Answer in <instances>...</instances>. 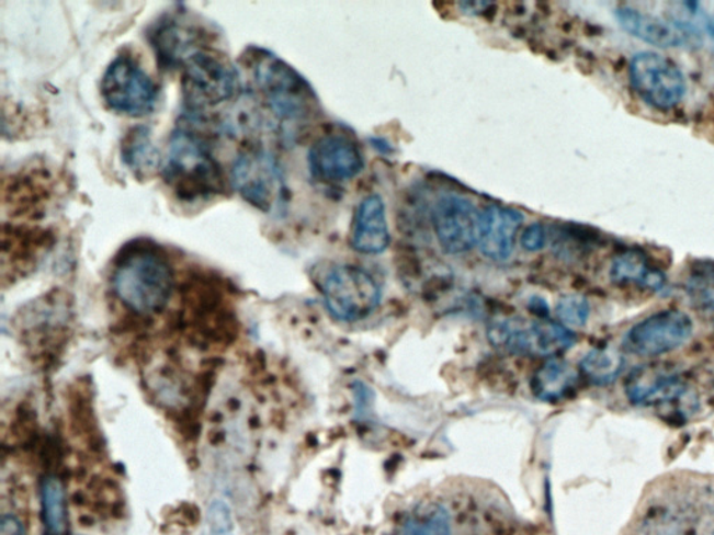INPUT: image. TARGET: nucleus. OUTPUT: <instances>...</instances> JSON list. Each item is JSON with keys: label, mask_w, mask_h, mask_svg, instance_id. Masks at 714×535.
I'll list each match as a JSON object with an SVG mask.
<instances>
[{"label": "nucleus", "mask_w": 714, "mask_h": 535, "mask_svg": "<svg viewBox=\"0 0 714 535\" xmlns=\"http://www.w3.org/2000/svg\"><path fill=\"white\" fill-rule=\"evenodd\" d=\"M163 179L179 198L197 201L224 193V172L203 137L179 128L169 143Z\"/></svg>", "instance_id": "f257e3e1"}, {"label": "nucleus", "mask_w": 714, "mask_h": 535, "mask_svg": "<svg viewBox=\"0 0 714 535\" xmlns=\"http://www.w3.org/2000/svg\"><path fill=\"white\" fill-rule=\"evenodd\" d=\"M112 282L123 305L140 316L161 312L173 292L171 265L166 257L147 247L122 257Z\"/></svg>", "instance_id": "f03ea898"}, {"label": "nucleus", "mask_w": 714, "mask_h": 535, "mask_svg": "<svg viewBox=\"0 0 714 535\" xmlns=\"http://www.w3.org/2000/svg\"><path fill=\"white\" fill-rule=\"evenodd\" d=\"M251 73L257 91L282 123L307 119L315 111L317 100L311 87L279 56L256 50Z\"/></svg>", "instance_id": "7ed1b4c3"}, {"label": "nucleus", "mask_w": 714, "mask_h": 535, "mask_svg": "<svg viewBox=\"0 0 714 535\" xmlns=\"http://www.w3.org/2000/svg\"><path fill=\"white\" fill-rule=\"evenodd\" d=\"M389 535H521L501 513L464 512L450 503L423 502L408 513Z\"/></svg>", "instance_id": "20e7f679"}, {"label": "nucleus", "mask_w": 714, "mask_h": 535, "mask_svg": "<svg viewBox=\"0 0 714 535\" xmlns=\"http://www.w3.org/2000/svg\"><path fill=\"white\" fill-rule=\"evenodd\" d=\"M639 535H714V492L706 488L675 490L651 502Z\"/></svg>", "instance_id": "39448f33"}, {"label": "nucleus", "mask_w": 714, "mask_h": 535, "mask_svg": "<svg viewBox=\"0 0 714 535\" xmlns=\"http://www.w3.org/2000/svg\"><path fill=\"white\" fill-rule=\"evenodd\" d=\"M626 398L638 408L659 411L669 421L684 423L700 400L695 390L675 369L662 364L642 365L625 379Z\"/></svg>", "instance_id": "423d86ee"}, {"label": "nucleus", "mask_w": 714, "mask_h": 535, "mask_svg": "<svg viewBox=\"0 0 714 535\" xmlns=\"http://www.w3.org/2000/svg\"><path fill=\"white\" fill-rule=\"evenodd\" d=\"M328 311L338 321H361L376 310L382 291L373 276L358 266L336 265L318 276Z\"/></svg>", "instance_id": "0eeeda50"}, {"label": "nucleus", "mask_w": 714, "mask_h": 535, "mask_svg": "<svg viewBox=\"0 0 714 535\" xmlns=\"http://www.w3.org/2000/svg\"><path fill=\"white\" fill-rule=\"evenodd\" d=\"M492 346L518 356L556 357L577 342L571 329L552 321H528L510 318L489 327Z\"/></svg>", "instance_id": "6e6552de"}, {"label": "nucleus", "mask_w": 714, "mask_h": 535, "mask_svg": "<svg viewBox=\"0 0 714 535\" xmlns=\"http://www.w3.org/2000/svg\"><path fill=\"white\" fill-rule=\"evenodd\" d=\"M182 87L192 110H205L233 100L240 90L235 67L220 56L199 50L184 61Z\"/></svg>", "instance_id": "1a4fd4ad"}, {"label": "nucleus", "mask_w": 714, "mask_h": 535, "mask_svg": "<svg viewBox=\"0 0 714 535\" xmlns=\"http://www.w3.org/2000/svg\"><path fill=\"white\" fill-rule=\"evenodd\" d=\"M101 94L121 115L143 117L156 110L158 91L150 76L131 56H117L102 77Z\"/></svg>", "instance_id": "9d476101"}, {"label": "nucleus", "mask_w": 714, "mask_h": 535, "mask_svg": "<svg viewBox=\"0 0 714 535\" xmlns=\"http://www.w3.org/2000/svg\"><path fill=\"white\" fill-rule=\"evenodd\" d=\"M632 89L645 104L657 111H671L687 94V80L680 67L656 53L636 54L630 64Z\"/></svg>", "instance_id": "9b49d317"}, {"label": "nucleus", "mask_w": 714, "mask_h": 535, "mask_svg": "<svg viewBox=\"0 0 714 535\" xmlns=\"http://www.w3.org/2000/svg\"><path fill=\"white\" fill-rule=\"evenodd\" d=\"M230 182L254 208L271 213L284 197L285 186L276 159L263 148L240 152L230 169Z\"/></svg>", "instance_id": "f8f14e48"}, {"label": "nucleus", "mask_w": 714, "mask_h": 535, "mask_svg": "<svg viewBox=\"0 0 714 535\" xmlns=\"http://www.w3.org/2000/svg\"><path fill=\"white\" fill-rule=\"evenodd\" d=\"M693 323L685 312L662 310L635 323L625 334L626 352L642 357L661 356L675 352L690 341Z\"/></svg>", "instance_id": "ddd939ff"}, {"label": "nucleus", "mask_w": 714, "mask_h": 535, "mask_svg": "<svg viewBox=\"0 0 714 535\" xmlns=\"http://www.w3.org/2000/svg\"><path fill=\"white\" fill-rule=\"evenodd\" d=\"M437 239L449 254H462L479 244L481 214L469 200L445 195L433 209Z\"/></svg>", "instance_id": "4468645a"}, {"label": "nucleus", "mask_w": 714, "mask_h": 535, "mask_svg": "<svg viewBox=\"0 0 714 535\" xmlns=\"http://www.w3.org/2000/svg\"><path fill=\"white\" fill-rule=\"evenodd\" d=\"M308 167L316 179L336 183L358 177L363 171L364 161L356 144L348 137L330 134L313 144Z\"/></svg>", "instance_id": "2eb2a0df"}, {"label": "nucleus", "mask_w": 714, "mask_h": 535, "mask_svg": "<svg viewBox=\"0 0 714 535\" xmlns=\"http://www.w3.org/2000/svg\"><path fill=\"white\" fill-rule=\"evenodd\" d=\"M200 41L202 35L197 29L177 15L159 20L151 31V44L157 58L166 67H182L190 56L203 50L199 46Z\"/></svg>", "instance_id": "dca6fc26"}, {"label": "nucleus", "mask_w": 714, "mask_h": 535, "mask_svg": "<svg viewBox=\"0 0 714 535\" xmlns=\"http://www.w3.org/2000/svg\"><path fill=\"white\" fill-rule=\"evenodd\" d=\"M523 215L517 209L490 205L481 214L479 247L483 255L495 261L510 259Z\"/></svg>", "instance_id": "f3484780"}, {"label": "nucleus", "mask_w": 714, "mask_h": 535, "mask_svg": "<svg viewBox=\"0 0 714 535\" xmlns=\"http://www.w3.org/2000/svg\"><path fill=\"white\" fill-rule=\"evenodd\" d=\"M351 243L362 254H379L389 244L384 201L373 194L362 200L352 224Z\"/></svg>", "instance_id": "a211bd4d"}, {"label": "nucleus", "mask_w": 714, "mask_h": 535, "mask_svg": "<svg viewBox=\"0 0 714 535\" xmlns=\"http://www.w3.org/2000/svg\"><path fill=\"white\" fill-rule=\"evenodd\" d=\"M615 18L621 27L632 37L659 48H677L688 41L687 31L680 25L656 18L654 14L641 12L638 9L623 7L616 9Z\"/></svg>", "instance_id": "6ab92c4d"}, {"label": "nucleus", "mask_w": 714, "mask_h": 535, "mask_svg": "<svg viewBox=\"0 0 714 535\" xmlns=\"http://www.w3.org/2000/svg\"><path fill=\"white\" fill-rule=\"evenodd\" d=\"M610 277L615 285L623 287L634 286L656 293L666 287V275L638 249L624 250L616 255L610 268Z\"/></svg>", "instance_id": "aec40b11"}, {"label": "nucleus", "mask_w": 714, "mask_h": 535, "mask_svg": "<svg viewBox=\"0 0 714 535\" xmlns=\"http://www.w3.org/2000/svg\"><path fill=\"white\" fill-rule=\"evenodd\" d=\"M577 380L578 374L571 364L553 357L533 375L532 389L541 400L559 401L573 392Z\"/></svg>", "instance_id": "412c9836"}, {"label": "nucleus", "mask_w": 714, "mask_h": 535, "mask_svg": "<svg viewBox=\"0 0 714 535\" xmlns=\"http://www.w3.org/2000/svg\"><path fill=\"white\" fill-rule=\"evenodd\" d=\"M41 512L46 535L68 534V499L59 477L46 476L41 482Z\"/></svg>", "instance_id": "4be33fe9"}, {"label": "nucleus", "mask_w": 714, "mask_h": 535, "mask_svg": "<svg viewBox=\"0 0 714 535\" xmlns=\"http://www.w3.org/2000/svg\"><path fill=\"white\" fill-rule=\"evenodd\" d=\"M122 158L137 174L151 173L158 167V149L150 128L137 126L126 134L122 143Z\"/></svg>", "instance_id": "5701e85b"}, {"label": "nucleus", "mask_w": 714, "mask_h": 535, "mask_svg": "<svg viewBox=\"0 0 714 535\" xmlns=\"http://www.w3.org/2000/svg\"><path fill=\"white\" fill-rule=\"evenodd\" d=\"M624 364V356L619 350L603 346L590 350L580 363V369L590 383L604 387L619 378Z\"/></svg>", "instance_id": "b1692460"}, {"label": "nucleus", "mask_w": 714, "mask_h": 535, "mask_svg": "<svg viewBox=\"0 0 714 535\" xmlns=\"http://www.w3.org/2000/svg\"><path fill=\"white\" fill-rule=\"evenodd\" d=\"M688 293L702 312L714 318V268L698 271L688 283Z\"/></svg>", "instance_id": "393cba45"}, {"label": "nucleus", "mask_w": 714, "mask_h": 535, "mask_svg": "<svg viewBox=\"0 0 714 535\" xmlns=\"http://www.w3.org/2000/svg\"><path fill=\"white\" fill-rule=\"evenodd\" d=\"M556 311L563 326L583 327L589 320L590 306L583 296L567 295L559 298Z\"/></svg>", "instance_id": "a878e982"}, {"label": "nucleus", "mask_w": 714, "mask_h": 535, "mask_svg": "<svg viewBox=\"0 0 714 535\" xmlns=\"http://www.w3.org/2000/svg\"><path fill=\"white\" fill-rule=\"evenodd\" d=\"M233 527L229 508L224 502H214L208 511L207 534L205 535H234Z\"/></svg>", "instance_id": "bb28decb"}, {"label": "nucleus", "mask_w": 714, "mask_h": 535, "mask_svg": "<svg viewBox=\"0 0 714 535\" xmlns=\"http://www.w3.org/2000/svg\"><path fill=\"white\" fill-rule=\"evenodd\" d=\"M547 231L542 224H533L523 231L521 244L528 251H537L546 244Z\"/></svg>", "instance_id": "cd10ccee"}, {"label": "nucleus", "mask_w": 714, "mask_h": 535, "mask_svg": "<svg viewBox=\"0 0 714 535\" xmlns=\"http://www.w3.org/2000/svg\"><path fill=\"white\" fill-rule=\"evenodd\" d=\"M0 535H25V528L14 514H4L0 523Z\"/></svg>", "instance_id": "c85d7f7f"}, {"label": "nucleus", "mask_w": 714, "mask_h": 535, "mask_svg": "<svg viewBox=\"0 0 714 535\" xmlns=\"http://www.w3.org/2000/svg\"><path fill=\"white\" fill-rule=\"evenodd\" d=\"M707 33L714 39V18L707 20Z\"/></svg>", "instance_id": "c756f323"}]
</instances>
